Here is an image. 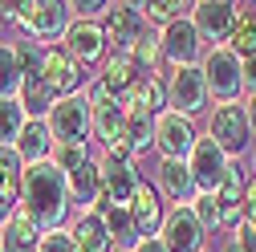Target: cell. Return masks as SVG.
<instances>
[{
  "label": "cell",
  "mask_w": 256,
  "mask_h": 252,
  "mask_svg": "<svg viewBox=\"0 0 256 252\" xmlns=\"http://www.w3.org/2000/svg\"><path fill=\"white\" fill-rule=\"evenodd\" d=\"M20 208L37 220L41 232H57L66 224V216L74 208L70 200V179L53 159L37 163V167H24V187H20Z\"/></svg>",
  "instance_id": "cell-1"
},
{
  "label": "cell",
  "mask_w": 256,
  "mask_h": 252,
  "mask_svg": "<svg viewBox=\"0 0 256 252\" xmlns=\"http://www.w3.org/2000/svg\"><path fill=\"white\" fill-rule=\"evenodd\" d=\"M98 216L106 220V232H110V240H114L118 252H134L138 248V228H134V220H130V208H106Z\"/></svg>",
  "instance_id": "cell-26"
},
{
  "label": "cell",
  "mask_w": 256,
  "mask_h": 252,
  "mask_svg": "<svg viewBox=\"0 0 256 252\" xmlns=\"http://www.w3.org/2000/svg\"><path fill=\"white\" fill-rule=\"evenodd\" d=\"M61 49H66L82 70H86V66H98V61L110 57L106 28H102L98 20H74V24H70V33H66V41H61Z\"/></svg>",
  "instance_id": "cell-10"
},
{
  "label": "cell",
  "mask_w": 256,
  "mask_h": 252,
  "mask_svg": "<svg viewBox=\"0 0 256 252\" xmlns=\"http://www.w3.org/2000/svg\"><path fill=\"white\" fill-rule=\"evenodd\" d=\"M244 175H240V167L232 163V171H228V179H224V187L216 192V200H220V212H224V224H240L244 220Z\"/></svg>",
  "instance_id": "cell-25"
},
{
  "label": "cell",
  "mask_w": 256,
  "mask_h": 252,
  "mask_svg": "<svg viewBox=\"0 0 256 252\" xmlns=\"http://www.w3.org/2000/svg\"><path fill=\"white\" fill-rule=\"evenodd\" d=\"M70 236H74L78 252H110V248H114V240H110V232H106V220H102L98 212L78 216L74 228H70Z\"/></svg>",
  "instance_id": "cell-23"
},
{
  "label": "cell",
  "mask_w": 256,
  "mask_h": 252,
  "mask_svg": "<svg viewBox=\"0 0 256 252\" xmlns=\"http://www.w3.org/2000/svg\"><path fill=\"white\" fill-rule=\"evenodd\" d=\"M98 167H102V204H98V212H106V208H130V200H134V192H138V183H142L134 159L102 154Z\"/></svg>",
  "instance_id": "cell-7"
},
{
  "label": "cell",
  "mask_w": 256,
  "mask_h": 252,
  "mask_svg": "<svg viewBox=\"0 0 256 252\" xmlns=\"http://www.w3.org/2000/svg\"><path fill=\"white\" fill-rule=\"evenodd\" d=\"M224 252H244V248H240L236 240H228V244H224Z\"/></svg>",
  "instance_id": "cell-40"
},
{
  "label": "cell",
  "mask_w": 256,
  "mask_h": 252,
  "mask_svg": "<svg viewBox=\"0 0 256 252\" xmlns=\"http://www.w3.org/2000/svg\"><path fill=\"white\" fill-rule=\"evenodd\" d=\"M200 142V130H196V122L167 110V114H158L154 118V150L163 154V159H179L187 163L191 159V150H196Z\"/></svg>",
  "instance_id": "cell-8"
},
{
  "label": "cell",
  "mask_w": 256,
  "mask_h": 252,
  "mask_svg": "<svg viewBox=\"0 0 256 252\" xmlns=\"http://www.w3.org/2000/svg\"><path fill=\"white\" fill-rule=\"evenodd\" d=\"M66 179H70V200L82 208V216L86 212H98V204H102V167L90 159L78 171H70Z\"/></svg>",
  "instance_id": "cell-21"
},
{
  "label": "cell",
  "mask_w": 256,
  "mask_h": 252,
  "mask_svg": "<svg viewBox=\"0 0 256 252\" xmlns=\"http://www.w3.org/2000/svg\"><path fill=\"white\" fill-rule=\"evenodd\" d=\"M24 126H28V114L20 98H0V146H16Z\"/></svg>",
  "instance_id": "cell-27"
},
{
  "label": "cell",
  "mask_w": 256,
  "mask_h": 252,
  "mask_svg": "<svg viewBox=\"0 0 256 252\" xmlns=\"http://www.w3.org/2000/svg\"><path fill=\"white\" fill-rule=\"evenodd\" d=\"M102 28H106V41L114 49H130L142 37V12H138V4H110Z\"/></svg>",
  "instance_id": "cell-18"
},
{
  "label": "cell",
  "mask_w": 256,
  "mask_h": 252,
  "mask_svg": "<svg viewBox=\"0 0 256 252\" xmlns=\"http://www.w3.org/2000/svg\"><path fill=\"white\" fill-rule=\"evenodd\" d=\"M130 220H134V228H138V240H150L163 232L167 224V208H163V196H158V187L154 183H138V192L130 200Z\"/></svg>",
  "instance_id": "cell-15"
},
{
  "label": "cell",
  "mask_w": 256,
  "mask_h": 252,
  "mask_svg": "<svg viewBox=\"0 0 256 252\" xmlns=\"http://www.w3.org/2000/svg\"><path fill=\"white\" fill-rule=\"evenodd\" d=\"M49 130L53 142H86L94 134V106L86 94H74V98H57V106L49 110Z\"/></svg>",
  "instance_id": "cell-5"
},
{
  "label": "cell",
  "mask_w": 256,
  "mask_h": 252,
  "mask_svg": "<svg viewBox=\"0 0 256 252\" xmlns=\"http://www.w3.org/2000/svg\"><path fill=\"white\" fill-rule=\"evenodd\" d=\"M53 163L70 175V171H78L82 163H90V150H86V142H57V146H53Z\"/></svg>",
  "instance_id": "cell-32"
},
{
  "label": "cell",
  "mask_w": 256,
  "mask_h": 252,
  "mask_svg": "<svg viewBox=\"0 0 256 252\" xmlns=\"http://www.w3.org/2000/svg\"><path fill=\"white\" fill-rule=\"evenodd\" d=\"M41 78H45V86L57 94V98H74V94L82 90V82H86V70H82L61 45H53V49H45Z\"/></svg>",
  "instance_id": "cell-14"
},
{
  "label": "cell",
  "mask_w": 256,
  "mask_h": 252,
  "mask_svg": "<svg viewBox=\"0 0 256 252\" xmlns=\"http://www.w3.org/2000/svg\"><path fill=\"white\" fill-rule=\"evenodd\" d=\"M200 70L208 78V94L220 102V106H228L236 102L240 94H244V61L228 49V45H212L200 61Z\"/></svg>",
  "instance_id": "cell-3"
},
{
  "label": "cell",
  "mask_w": 256,
  "mask_h": 252,
  "mask_svg": "<svg viewBox=\"0 0 256 252\" xmlns=\"http://www.w3.org/2000/svg\"><path fill=\"white\" fill-rule=\"evenodd\" d=\"M154 187H158V196L171 200L175 208H191V200L200 196L196 175H191V167L179 163V159H163V163H158V183Z\"/></svg>",
  "instance_id": "cell-16"
},
{
  "label": "cell",
  "mask_w": 256,
  "mask_h": 252,
  "mask_svg": "<svg viewBox=\"0 0 256 252\" xmlns=\"http://www.w3.org/2000/svg\"><path fill=\"white\" fill-rule=\"evenodd\" d=\"M208 138L228 154V159H236V154H244L248 150V142H252V126H248V110L244 106H236V102H228V106H216L212 114H208Z\"/></svg>",
  "instance_id": "cell-4"
},
{
  "label": "cell",
  "mask_w": 256,
  "mask_h": 252,
  "mask_svg": "<svg viewBox=\"0 0 256 252\" xmlns=\"http://www.w3.org/2000/svg\"><path fill=\"white\" fill-rule=\"evenodd\" d=\"M244 110H248V126H252V134H256V94L248 98V106H244Z\"/></svg>",
  "instance_id": "cell-38"
},
{
  "label": "cell",
  "mask_w": 256,
  "mask_h": 252,
  "mask_svg": "<svg viewBox=\"0 0 256 252\" xmlns=\"http://www.w3.org/2000/svg\"><path fill=\"white\" fill-rule=\"evenodd\" d=\"M158 240L167 244V252H204L208 232H204V224L196 220L191 208H171L163 232H158Z\"/></svg>",
  "instance_id": "cell-12"
},
{
  "label": "cell",
  "mask_w": 256,
  "mask_h": 252,
  "mask_svg": "<svg viewBox=\"0 0 256 252\" xmlns=\"http://www.w3.org/2000/svg\"><path fill=\"white\" fill-rule=\"evenodd\" d=\"M187 8H196V4H183V0H154V4H138V12H142V20H150V24H175V20H183L187 16Z\"/></svg>",
  "instance_id": "cell-30"
},
{
  "label": "cell",
  "mask_w": 256,
  "mask_h": 252,
  "mask_svg": "<svg viewBox=\"0 0 256 252\" xmlns=\"http://www.w3.org/2000/svg\"><path fill=\"white\" fill-rule=\"evenodd\" d=\"M0 20H12L16 24V4H0Z\"/></svg>",
  "instance_id": "cell-39"
},
{
  "label": "cell",
  "mask_w": 256,
  "mask_h": 252,
  "mask_svg": "<svg viewBox=\"0 0 256 252\" xmlns=\"http://www.w3.org/2000/svg\"><path fill=\"white\" fill-rule=\"evenodd\" d=\"M122 106L134 110V114H150V118L167 114V82L158 78V74H142L134 82V90L122 98Z\"/></svg>",
  "instance_id": "cell-19"
},
{
  "label": "cell",
  "mask_w": 256,
  "mask_h": 252,
  "mask_svg": "<svg viewBox=\"0 0 256 252\" xmlns=\"http://www.w3.org/2000/svg\"><path fill=\"white\" fill-rule=\"evenodd\" d=\"M45 240V232L37 228V220L24 208H16V216L0 228V252H37Z\"/></svg>",
  "instance_id": "cell-20"
},
{
  "label": "cell",
  "mask_w": 256,
  "mask_h": 252,
  "mask_svg": "<svg viewBox=\"0 0 256 252\" xmlns=\"http://www.w3.org/2000/svg\"><path fill=\"white\" fill-rule=\"evenodd\" d=\"M191 212H196V220L204 224V232H216V228H224V212H220V200L216 196H196L191 200Z\"/></svg>",
  "instance_id": "cell-31"
},
{
  "label": "cell",
  "mask_w": 256,
  "mask_h": 252,
  "mask_svg": "<svg viewBox=\"0 0 256 252\" xmlns=\"http://www.w3.org/2000/svg\"><path fill=\"white\" fill-rule=\"evenodd\" d=\"M37 252H78V244H74L70 228H57V232H45V240H41Z\"/></svg>",
  "instance_id": "cell-35"
},
{
  "label": "cell",
  "mask_w": 256,
  "mask_h": 252,
  "mask_svg": "<svg viewBox=\"0 0 256 252\" xmlns=\"http://www.w3.org/2000/svg\"><path fill=\"white\" fill-rule=\"evenodd\" d=\"M187 167H191V175H196L200 192L204 196H216L220 187H224V179H228V171H232V159L212 138H200L196 150H191V159H187Z\"/></svg>",
  "instance_id": "cell-11"
},
{
  "label": "cell",
  "mask_w": 256,
  "mask_h": 252,
  "mask_svg": "<svg viewBox=\"0 0 256 252\" xmlns=\"http://www.w3.org/2000/svg\"><path fill=\"white\" fill-rule=\"evenodd\" d=\"M126 142H130L134 154L150 150V146H154V118H150V114H134V110H126Z\"/></svg>",
  "instance_id": "cell-29"
},
{
  "label": "cell",
  "mask_w": 256,
  "mask_h": 252,
  "mask_svg": "<svg viewBox=\"0 0 256 252\" xmlns=\"http://www.w3.org/2000/svg\"><path fill=\"white\" fill-rule=\"evenodd\" d=\"M16 98H20V106H24V114L28 118H49V110L57 106V94L45 86V78L41 74H28L24 82H20V94H16Z\"/></svg>",
  "instance_id": "cell-24"
},
{
  "label": "cell",
  "mask_w": 256,
  "mask_h": 252,
  "mask_svg": "<svg viewBox=\"0 0 256 252\" xmlns=\"http://www.w3.org/2000/svg\"><path fill=\"white\" fill-rule=\"evenodd\" d=\"M236 16H240V4H228V0H200L196 8H191V24L200 28L204 41H224L228 45L232 28H236Z\"/></svg>",
  "instance_id": "cell-13"
},
{
  "label": "cell",
  "mask_w": 256,
  "mask_h": 252,
  "mask_svg": "<svg viewBox=\"0 0 256 252\" xmlns=\"http://www.w3.org/2000/svg\"><path fill=\"white\" fill-rule=\"evenodd\" d=\"M70 12H74V20H106V12H110V4L106 0H78V4H70Z\"/></svg>",
  "instance_id": "cell-34"
},
{
  "label": "cell",
  "mask_w": 256,
  "mask_h": 252,
  "mask_svg": "<svg viewBox=\"0 0 256 252\" xmlns=\"http://www.w3.org/2000/svg\"><path fill=\"white\" fill-rule=\"evenodd\" d=\"M244 86L256 94V57H248V61H244Z\"/></svg>",
  "instance_id": "cell-37"
},
{
  "label": "cell",
  "mask_w": 256,
  "mask_h": 252,
  "mask_svg": "<svg viewBox=\"0 0 256 252\" xmlns=\"http://www.w3.org/2000/svg\"><path fill=\"white\" fill-rule=\"evenodd\" d=\"M236 244L244 248V252H256V220H240V224H236Z\"/></svg>",
  "instance_id": "cell-36"
},
{
  "label": "cell",
  "mask_w": 256,
  "mask_h": 252,
  "mask_svg": "<svg viewBox=\"0 0 256 252\" xmlns=\"http://www.w3.org/2000/svg\"><path fill=\"white\" fill-rule=\"evenodd\" d=\"M212 102V94H208V78L200 66H183V70H171L167 78V110L183 114V118H196L204 114Z\"/></svg>",
  "instance_id": "cell-6"
},
{
  "label": "cell",
  "mask_w": 256,
  "mask_h": 252,
  "mask_svg": "<svg viewBox=\"0 0 256 252\" xmlns=\"http://www.w3.org/2000/svg\"><path fill=\"white\" fill-rule=\"evenodd\" d=\"M16 24L28 41H37L41 49H53V41H66L74 12L61 0H28V4H16Z\"/></svg>",
  "instance_id": "cell-2"
},
{
  "label": "cell",
  "mask_w": 256,
  "mask_h": 252,
  "mask_svg": "<svg viewBox=\"0 0 256 252\" xmlns=\"http://www.w3.org/2000/svg\"><path fill=\"white\" fill-rule=\"evenodd\" d=\"M53 130H49V122H41V118H28V126L20 130V138H16V150H20V159H24V167H37V163H49L53 159Z\"/></svg>",
  "instance_id": "cell-22"
},
{
  "label": "cell",
  "mask_w": 256,
  "mask_h": 252,
  "mask_svg": "<svg viewBox=\"0 0 256 252\" xmlns=\"http://www.w3.org/2000/svg\"><path fill=\"white\" fill-rule=\"evenodd\" d=\"M138 78H142V70L134 66L130 49H110V57L102 61V74H98V82L114 94V98H126V94L134 90Z\"/></svg>",
  "instance_id": "cell-17"
},
{
  "label": "cell",
  "mask_w": 256,
  "mask_h": 252,
  "mask_svg": "<svg viewBox=\"0 0 256 252\" xmlns=\"http://www.w3.org/2000/svg\"><path fill=\"white\" fill-rule=\"evenodd\" d=\"M158 49H163V61H171V70L200 66V57H204V37H200V28L191 24V16H183V20H175V24L163 28Z\"/></svg>",
  "instance_id": "cell-9"
},
{
  "label": "cell",
  "mask_w": 256,
  "mask_h": 252,
  "mask_svg": "<svg viewBox=\"0 0 256 252\" xmlns=\"http://www.w3.org/2000/svg\"><path fill=\"white\" fill-rule=\"evenodd\" d=\"M228 49H232L240 61L256 57V12H252V8H240L236 28H232V37H228Z\"/></svg>",
  "instance_id": "cell-28"
},
{
  "label": "cell",
  "mask_w": 256,
  "mask_h": 252,
  "mask_svg": "<svg viewBox=\"0 0 256 252\" xmlns=\"http://www.w3.org/2000/svg\"><path fill=\"white\" fill-rule=\"evenodd\" d=\"M130 57H134V66H138L142 74H154V66L163 61V49H158V41H150V37H138V41L130 45Z\"/></svg>",
  "instance_id": "cell-33"
}]
</instances>
